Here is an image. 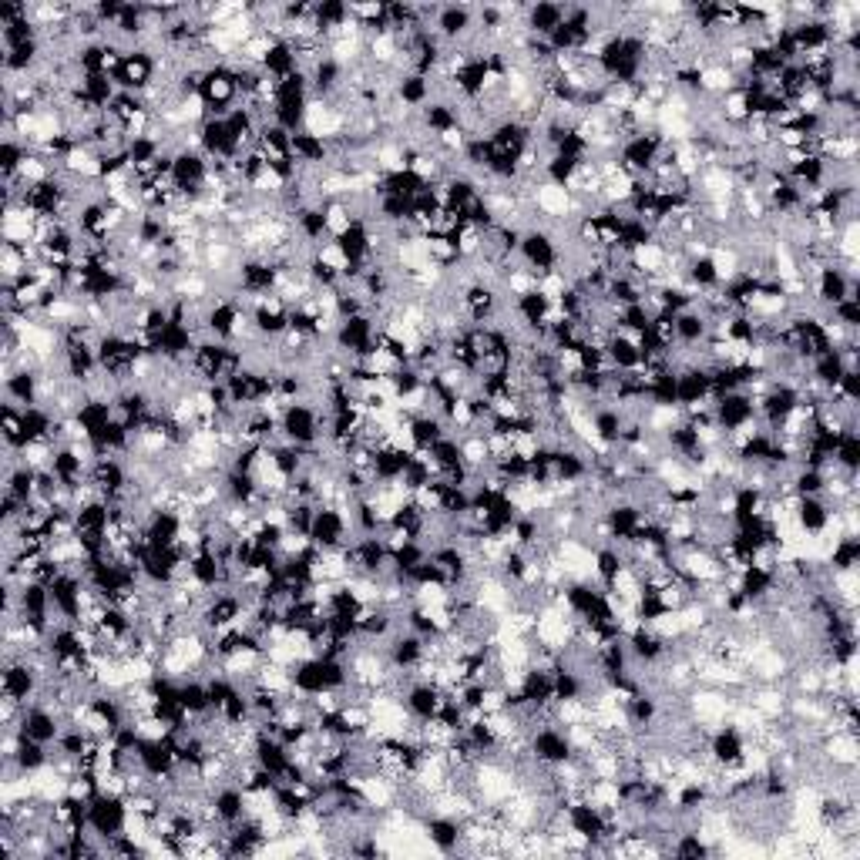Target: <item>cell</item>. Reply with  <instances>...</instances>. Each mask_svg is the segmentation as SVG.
I'll return each mask as SVG.
<instances>
[{"instance_id": "cell-7", "label": "cell", "mask_w": 860, "mask_h": 860, "mask_svg": "<svg viewBox=\"0 0 860 860\" xmlns=\"http://www.w3.org/2000/svg\"><path fill=\"white\" fill-rule=\"evenodd\" d=\"M212 800H215V817L226 827L239 824V820L246 817V790L236 787V783H226V787L212 790Z\"/></svg>"}, {"instance_id": "cell-10", "label": "cell", "mask_w": 860, "mask_h": 860, "mask_svg": "<svg viewBox=\"0 0 860 860\" xmlns=\"http://www.w3.org/2000/svg\"><path fill=\"white\" fill-rule=\"evenodd\" d=\"M830 320H837L847 330H860V299H840L837 306H830Z\"/></svg>"}, {"instance_id": "cell-4", "label": "cell", "mask_w": 860, "mask_h": 860, "mask_svg": "<svg viewBox=\"0 0 860 860\" xmlns=\"http://www.w3.org/2000/svg\"><path fill=\"white\" fill-rule=\"evenodd\" d=\"M528 743H531V756H535L538 763H545V766H558V763H565V760H572V756H575L572 743H568V736H565L562 726H541V729H535V733L528 736Z\"/></svg>"}, {"instance_id": "cell-6", "label": "cell", "mask_w": 860, "mask_h": 860, "mask_svg": "<svg viewBox=\"0 0 860 860\" xmlns=\"http://www.w3.org/2000/svg\"><path fill=\"white\" fill-rule=\"evenodd\" d=\"M565 24V4H528L525 11V31L535 34V37H548Z\"/></svg>"}, {"instance_id": "cell-3", "label": "cell", "mask_w": 860, "mask_h": 860, "mask_svg": "<svg viewBox=\"0 0 860 860\" xmlns=\"http://www.w3.org/2000/svg\"><path fill=\"white\" fill-rule=\"evenodd\" d=\"M37 693H41V679L37 672L27 666V662H4V672H0V696H11L17 703L31 706Z\"/></svg>"}, {"instance_id": "cell-5", "label": "cell", "mask_w": 860, "mask_h": 860, "mask_svg": "<svg viewBox=\"0 0 860 860\" xmlns=\"http://www.w3.org/2000/svg\"><path fill=\"white\" fill-rule=\"evenodd\" d=\"M61 729H64V719L54 713V709L44 706V703H31L24 709L21 733L31 736V740L54 746V743H58V736H61Z\"/></svg>"}, {"instance_id": "cell-9", "label": "cell", "mask_w": 860, "mask_h": 860, "mask_svg": "<svg viewBox=\"0 0 860 860\" xmlns=\"http://www.w3.org/2000/svg\"><path fill=\"white\" fill-rule=\"evenodd\" d=\"M263 71L266 74H273V78H289V74L293 71H299L296 68V54H293V44L289 41H276L273 44V51H269V58H266V64H263Z\"/></svg>"}, {"instance_id": "cell-1", "label": "cell", "mask_w": 860, "mask_h": 860, "mask_svg": "<svg viewBox=\"0 0 860 860\" xmlns=\"http://www.w3.org/2000/svg\"><path fill=\"white\" fill-rule=\"evenodd\" d=\"M518 259L521 266L528 269V273H535L538 279L555 273L558 269V242L551 232L545 229H528L525 236H521V246H518Z\"/></svg>"}, {"instance_id": "cell-8", "label": "cell", "mask_w": 860, "mask_h": 860, "mask_svg": "<svg viewBox=\"0 0 860 860\" xmlns=\"http://www.w3.org/2000/svg\"><path fill=\"white\" fill-rule=\"evenodd\" d=\"M706 336H709V323L696 306L676 313V343L679 347H703Z\"/></svg>"}, {"instance_id": "cell-2", "label": "cell", "mask_w": 860, "mask_h": 860, "mask_svg": "<svg viewBox=\"0 0 860 860\" xmlns=\"http://www.w3.org/2000/svg\"><path fill=\"white\" fill-rule=\"evenodd\" d=\"M125 820H128L125 797L98 793V797L88 803V830L95 837H101V840H111V837L125 834Z\"/></svg>"}]
</instances>
